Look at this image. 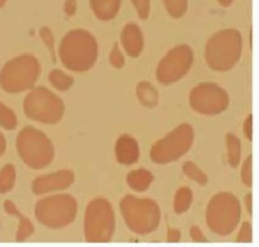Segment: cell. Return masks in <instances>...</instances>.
I'll return each mask as SVG.
<instances>
[{"instance_id":"cell-12","label":"cell","mask_w":259,"mask_h":247,"mask_svg":"<svg viewBox=\"0 0 259 247\" xmlns=\"http://www.w3.org/2000/svg\"><path fill=\"white\" fill-rule=\"evenodd\" d=\"M121 42L125 52L131 57H138L144 46L143 34L139 26L135 23L126 24L121 33Z\"/></svg>"},{"instance_id":"cell-5","label":"cell","mask_w":259,"mask_h":247,"mask_svg":"<svg viewBox=\"0 0 259 247\" xmlns=\"http://www.w3.org/2000/svg\"><path fill=\"white\" fill-rule=\"evenodd\" d=\"M114 231V215L103 198L91 201L86 210L85 236L88 242H107Z\"/></svg>"},{"instance_id":"cell-28","label":"cell","mask_w":259,"mask_h":247,"mask_svg":"<svg viewBox=\"0 0 259 247\" xmlns=\"http://www.w3.org/2000/svg\"><path fill=\"white\" fill-rule=\"evenodd\" d=\"M41 35H42L45 42L47 43L48 47L50 48V50L52 52H54V38H53V35H52L51 31L49 29H47V28H44L41 30Z\"/></svg>"},{"instance_id":"cell-9","label":"cell","mask_w":259,"mask_h":247,"mask_svg":"<svg viewBox=\"0 0 259 247\" xmlns=\"http://www.w3.org/2000/svg\"><path fill=\"white\" fill-rule=\"evenodd\" d=\"M193 54L186 45L175 47L161 60L157 68V78L163 84H170L181 79L191 67Z\"/></svg>"},{"instance_id":"cell-11","label":"cell","mask_w":259,"mask_h":247,"mask_svg":"<svg viewBox=\"0 0 259 247\" xmlns=\"http://www.w3.org/2000/svg\"><path fill=\"white\" fill-rule=\"evenodd\" d=\"M25 108L31 117L45 122H56L64 113L62 100L46 88L32 91L26 98Z\"/></svg>"},{"instance_id":"cell-6","label":"cell","mask_w":259,"mask_h":247,"mask_svg":"<svg viewBox=\"0 0 259 247\" xmlns=\"http://www.w3.org/2000/svg\"><path fill=\"white\" fill-rule=\"evenodd\" d=\"M193 132L189 125L183 124L153 145L151 158L156 163H168L181 157L190 148Z\"/></svg>"},{"instance_id":"cell-3","label":"cell","mask_w":259,"mask_h":247,"mask_svg":"<svg viewBox=\"0 0 259 247\" xmlns=\"http://www.w3.org/2000/svg\"><path fill=\"white\" fill-rule=\"evenodd\" d=\"M120 210L128 228L139 234L155 230L160 221V212L155 201L125 196L120 202Z\"/></svg>"},{"instance_id":"cell-24","label":"cell","mask_w":259,"mask_h":247,"mask_svg":"<svg viewBox=\"0 0 259 247\" xmlns=\"http://www.w3.org/2000/svg\"><path fill=\"white\" fill-rule=\"evenodd\" d=\"M109 60H110V63L113 67L115 68H121L124 64V58L118 48V46L115 44L110 52V55H109Z\"/></svg>"},{"instance_id":"cell-34","label":"cell","mask_w":259,"mask_h":247,"mask_svg":"<svg viewBox=\"0 0 259 247\" xmlns=\"http://www.w3.org/2000/svg\"><path fill=\"white\" fill-rule=\"evenodd\" d=\"M5 1L6 0H0V7L2 6V5H4V3H5Z\"/></svg>"},{"instance_id":"cell-1","label":"cell","mask_w":259,"mask_h":247,"mask_svg":"<svg viewBox=\"0 0 259 247\" xmlns=\"http://www.w3.org/2000/svg\"><path fill=\"white\" fill-rule=\"evenodd\" d=\"M95 38L83 29L69 31L60 46V58L69 70L83 72L90 69L97 59Z\"/></svg>"},{"instance_id":"cell-18","label":"cell","mask_w":259,"mask_h":247,"mask_svg":"<svg viewBox=\"0 0 259 247\" xmlns=\"http://www.w3.org/2000/svg\"><path fill=\"white\" fill-rule=\"evenodd\" d=\"M49 78L51 83L54 85V87H56L58 90H61V91L68 90L74 83V79L71 76L65 74L60 70L52 71Z\"/></svg>"},{"instance_id":"cell-33","label":"cell","mask_w":259,"mask_h":247,"mask_svg":"<svg viewBox=\"0 0 259 247\" xmlns=\"http://www.w3.org/2000/svg\"><path fill=\"white\" fill-rule=\"evenodd\" d=\"M233 1H234V0H218V2H220V4L223 5V6H225V7L230 6V5L233 3Z\"/></svg>"},{"instance_id":"cell-8","label":"cell","mask_w":259,"mask_h":247,"mask_svg":"<svg viewBox=\"0 0 259 247\" xmlns=\"http://www.w3.org/2000/svg\"><path fill=\"white\" fill-rule=\"evenodd\" d=\"M39 72L38 63L32 57H21L10 62L2 73V84L10 91H19L30 87Z\"/></svg>"},{"instance_id":"cell-22","label":"cell","mask_w":259,"mask_h":247,"mask_svg":"<svg viewBox=\"0 0 259 247\" xmlns=\"http://www.w3.org/2000/svg\"><path fill=\"white\" fill-rule=\"evenodd\" d=\"M183 172L192 180H195L198 183L204 184L207 181V177L205 176V174L191 161H188L183 165Z\"/></svg>"},{"instance_id":"cell-25","label":"cell","mask_w":259,"mask_h":247,"mask_svg":"<svg viewBox=\"0 0 259 247\" xmlns=\"http://www.w3.org/2000/svg\"><path fill=\"white\" fill-rule=\"evenodd\" d=\"M251 161L252 158L249 156L247 160L244 162L242 167V181L247 185L251 186L252 183V174H251Z\"/></svg>"},{"instance_id":"cell-19","label":"cell","mask_w":259,"mask_h":247,"mask_svg":"<svg viewBox=\"0 0 259 247\" xmlns=\"http://www.w3.org/2000/svg\"><path fill=\"white\" fill-rule=\"evenodd\" d=\"M227 142H228V149H229L230 164L233 167H237L240 162V157H241L240 141L235 135L229 134Z\"/></svg>"},{"instance_id":"cell-26","label":"cell","mask_w":259,"mask_h":247,"mask_svg":"<svg viewBox=\"0 0 259 247\" xmlns=\"http://www.w3.org/2000/svg\"><path fill=\"white\" fill-rule=\"evenodd\" d=\"M252 232H251V226L248 222L244 223L242 228H241V232L239 234V237L237 239L238 242H250L252 240Z\"/></svg>"},{"instance_id":"cell-23","label":"cell","mask_w":259,"mask_h":247,"mask_svg":"<svg viewBox=\"0 0 259 247\" xmlns=\"http://www.w3.org/2000/svg\"><path fill=\"white\" fill-rule=\"evenodd\" d=\"M133 4L142 19H146L150 12V0H133Z\"/></svg>"},{"instance_id":"cell-17","label":"cell","mask_w":259,"mask_h":247,"mask_svg":"<svg viewBox=\"0 0 259 247\" xmlns=\"http://www.w3.org/2000/svg\"><path fill=\"white\" fill-rule=\"evenodd\" d=\"M137 95L145 106L154 107L158 102V93L149 82L143 81L138 85Z\"/></svg>"},{"instance_id":"cell-15","label":"cell","mask_w":259,"mask_h":247,"mask_svg":"<svg viewBox=\"0 0 259 247\" xmlns=\"http://www.w3.org/2000/svg\"><path fill=\"white\" fill-rule=\"evenodd\" d=\"M121 0H90L92 10L96 17L109 20L116 16Z\"/></svg>"},{"instance_id":"cell-4","label":"cell","mask_w":259,"mask_h":247,"mask_svg":"<svg viewBox=\"0 0 259 247\" xmlns=\"http://www.w3.org/2000/svg\"><path fill=\"white\" fill-rule=\"evenodd\" d=\"M240 219L239 200L231 193H220L209 201L206 222L211 231L220 235L230 234Z\"/></svg>"},{"instance_id":"cell-30","label":"cell","mask_w":259,"mask_h":247,"mask_svg":"<svg viewBox=\"0 0 259 247\" xmlns=\"http://www.w3.org/2000/svg\"><path fill=\"white\" fill-rule=\"evenodd\" d=\"M244 129H245V133L246 136L248 138V140L252 139V116L249 115L245 125H244Z\"/></svg>"},{"instance_id":"cell-32","label":"cell","mask_w":259,"mask_h":247,"mask_svg":"<svg viewBox=\"0 0 259 247\" xmlns=\"http://www.w3.org/2000/svg\"><path fill=\"white\" fill-rule=\"evenodd\" d=\"M246 204H247V210H248V213L251 214L252 212V205H251V193H248L247 197H246Z\"/></svg>"},{"instance_id":"cell-10","label":"cell","mask_w":259,"mask_h":247,"mask_svg":"<svg viewBox=\"0 0 259 247\" xmlns=\"http://www.w3.org/2000/svg\"><path fill=\"white\" fill-rule=\"evenodd\" d=\"M191 107L201 114H218L229 104L227 92L213 83H201L194 87L189 95Z\"/></svg>"},{"instance_id":"cell-31","label":"cell","mask_w":259,"mask_h":247,"mask_svg":"<svg viewBox=\"0 0 259 247\" xmlns=\"http://www.w3.org/2000/svg\"><path fill=\"white\" fill-rule=\"evenodd\" d=\"M180 239V233L177 230H169L168 231V242H177Z\"/></svg>"},{"instance_id":"cell-2","label":"cell","mask_w":259,"mask_h":247,"mask_svg":"<svg viewBox=\"0 0 259 247\" xmlns=\"http://www.w3.org/2000/svg\"><path fill=\"white\" fill-rule=\"evenodd\" d=\"M242 53V37L236 29H224L214 33L205 47L208 66L217 71L233 68Z\"/></svg>"},{"instance_id":"cell-20","label":"cell","mask_w":259,"mask_h":247,"mask_svg":"<svg viewBox=\"0 0 259 247\" xmlns=\"http://www.w3.org/2000/svg\"><path fill=\"white\" fill-rule=\"evenodd\" d=\"M191 199H192V193L190 189L187 187L180 188L177 191L175 196V202H174L175 212L178 214L185 212L189 208Z\"/></svg>"},{"instance_id":"cell-29","label":"cell","mask_w":259,"mask_h":247,"mask_svg":"<svg viewBox=\"0 0 259 247\" xmlns=\"http://www.w3.org/2000/svg\"><path fill=\"white\" fill-rule=\"evenodd\" d=\"M77 7V0H67L65 3V11L68 15H73L76 11Z\"/></svg>"},{"instance_id":"cell-13","label":"cell","mask_w":259,"mask_h":247,"mask_svg":"<svg viewBox=\"0 0 259 247\" xmlns=\"http://www.w3.org/2000/svg\"><path fill=\"white\" fill-rule=\"evenodd\" d=\"M73 181L74 174L71 171L66 170L41 177V179L37 180L36 187L38 188L39 192L55 189H63L69 187Z\"/></svg>"},{"instance_id":"cell-16","label":"cell","mask_w":259,"mask_h":247,"mask_svg":"<svg viewBox=\"0 0 259 247\" xmlns=\"http://www.w3.org/2000/svg\"><path fill=\"white\" fill-rule=\"evenodd\" d=\"M153 180L152 174L144 169H140L134 172H131L127 175V183L131 187L138 191H143L147 189L150 183Z\"/></svg>"},{"instance_id":"cell-27","label":"cell","mask_w":259,"mask_h":247,"mask_svg":"<svg viewBox=\"0 0 259 247\" xmlns=\"http://www.w3.org/2000/svg\"><path fill=\"white\" fill-rule=\"evenodd\" d=\"M190 235H191L192 240L195 242H205L206 241L205 237L203 236L202 232L200 231V229L197 226H193L190 229Z\"/></svg>"},{"instance_id":"cell-7","label":"cell","mask_w":259,"mask_h":247,"mask_svg":"<svg viewBox=\"0 0 259 247\" xmlns=\"http://www.w3.org/2000/svg\"><path fill=\"white\" fill-rule=\"evenodd\" d=\"M77 212L76 200L70 195L47 198L38 204L39 221L53 228H61L74 221Z\"/></svg>"},{"instance_id":"cell-14","label":"cell","mask_w":259,"mask_h":247,"mask_svg":"<svg viewBox=\"0 0 259 247\" xmlns=\"http://www.w3.org/2000/svg\"><path fill=\"white\" fill-rule=\"evenodd\" d=\"M116 156L122 164H133L139 158V147L135 139L130 136H122L116 143Z\"/></svg>"},{"instance_id":"cell-21","label":"cell","mask_w":259,"mask_h":247,"mask_svg":"<svg viewBox=\"0 0 259 247\" xmlns=\"http://www.w3.org/2000/svg\"><path fill=\"white\" fill-rule=\"evenodd\" d=\"M168 13L174 17H181L187 10V0H163Z\"/></svg>"}]
</instances>
